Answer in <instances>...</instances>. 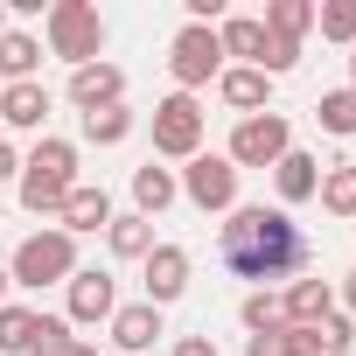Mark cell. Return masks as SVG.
<instances>
[{
  "label": "cell",
  "mask_w": 356,
  "mask_h": 356,
  "mask_svg": "<svg viewBox=\"0 0 356 356\" xmlns=\"http://www.w3.org/2000/svg\"><path fill=\"white\" fill-rule=\"evenodd\" d=\"M342 356H356V349H342Z\"/></svg>",
  "instance_id": "38"
},
{
  "label": "cell",
  "mask_w": 356,
  "mask_h": 356,
  "mask_svg": "<svg viewBox=\"0 0 356 356\" xmlns=\"http://www.w3.org/2000/svg\"><path fill=\"white\" fill-rule=\"evenodd\" d=\"M105 245H112V259H147L161 238H154V224H147L140 210H126V217H112V224H105Z\"/></svg>",
  "instance_id": "21"
},
{
  "label": "cell",
  "mask_w": 356,
  "mask_h": 356,
  "mask_svg": "<svg viewBox=\"0 0 356 356\" xmlns=\"http://www.w3.org/2000/svg\"><path fill=\"white\" fill-rule=\"evenodd\" d=\"M140 280H147V300H154V307L182 300V293H189V252H182V245H154V252L140 259Z\"/></svg>",
  "instance_id": "10"
},
{
  "label": "cell",
  "mask_w": 356,
  "mask_h": 356,
  "mask_svg": "<svg viewBox=\"0 0 356 356\" xmlns=\"http://www.w3.org/2000/svg\"><path fill=\"white\" fill-rule=\"evenodd\" d=\"M342 300H349V321H356V273L342 280Z\"/></svg>",
  "instance_id": "34"
},
{
  "label": "cell",
  "mask_w": 356,
  "mask_h": 356,
  "mask_svg": "<svg viewBox=\"0 0 356 356\" xmlns=\"http://www.w3.org/2000/svg\"><path fill=\"white\" fill-rule=\"evenodd\" d=\"M15 175H22V154H15L8 140H0V182H15Z\"/></svg>",
  "instance_id": "31"
},
{
  "label": "cell",
  "mask_w": 356,
  "mask_h": 356,
  "mask_svg": "<svg viewBox=\"0 0 356 356\" xmlns=\"http://www.w3.org/2000/svg\"><path fill=\"white\" fill-rule=\"evenodd\" d=\"M217 98H224L231 112H245V119H252V112H273V105H266V98H273V77H266V70L231 63V70L217 77Z\"/></svg>",
  "instance_id": "14"
},
{
  "label": "cell",
  "mask_w": 356,
  "mask_h": 356,
  "mask_svg": "<svg viewBox=\"0 0 356 356\" xmlns=\"http://www.w3.org/2000/svg\"><path fill=\"white\" fill-rule=\"evenodd\" d=\"M314 196H321V210H328V217H349V224H356V161H342V168H328Z\"/></svg>",
  "instance_id": "22"
},
{
  "label": "cell",
  "mask_w": 356,
  "mask_h": 356,
  "mask_svg": "<svg viewBox=\"0 0 356 356\" xmlns=\"http://www.w3.org/2000/svg\"><path fill=\"white\" fill-rule=\"evenodd\" d=\"M273 335H280V328H273ZM273 335H252V342H245V356H280V342H273Z\"/></svg>",
  "instance_id": "32"
},
{
  "label": "cell",
  "mask_w": 356,
  "mask_h": 356,
  "mask_svg": "<svg viewBox=\"0 0 356 356\" xmlns=\"http://www.w3.org/2000/svg\"><path fill=\"white\" fill-rule=\"evenodd\" d=\"M161 335H168V321H161V307H154V300H133V307H119V314H112V342H119L126 356H147Z\"/></svg>",
  "instance_id": "13"
},
{
  "label": "cell",
  "mask_w": 356,
  "mask_h": 356,
  "mask_svg": "<svg viewBox=\"0 0 356 356\" xmlns=\"http://www.w3.org/2000/svg\"><path fill=\"white\" fill-rule=\"evenodd\" d=\"M273 189H280V210H286V203H307V196L321 189V161L293 147V154H286V161L273 168Z\"/></svg>",
  "instance_id": "17"
},
{
  "label": "cell",
  "mask_w": 356,
  "mask_h": 356,
  "mask_svg": "<svg viewBox=\"0 0 356 356\" xmlns=\"http://www.w3.org/2000/svg\"><path fill=\"white\" fill-rule=\"evenodd\" d=\"M35 70H42V42L29 29H8L0 35V77L8 84H35Z\"/></svg>",
  "instance_id": "19"
},
{
  "label": "cell",
  "mask_w": 356,
  "mask_h": 356,
  "mask_svg": "<svg viewBox=\"0 0 356 356\" xmlns=\"http://www.w3.org/2000/svg\"><path fill=\"white\" fill-rule=\"evenodd\" d=\"M217 42H224V56H245V70H259V56H266V22H259V15H224V22H217Z\"/></svg>",
  "instance_id": "18"
},
{
  "label": "cell",
  "mask_w": 356,
  "mask_h": 356,
  "mask_svg": "<svg viewBox=\"0 0 356 356\" xmlns=\"http://www.w3.org/2000/svg\"><path fill=\"white\" fill-rule=\"evenodd\" d=\"M293 154V126H286V112H252V119H238V133H231V168H280Z\"/></svg>",
  "instance_id": "6"
},
{
  "label": "cell",
  "mask_w": 356,
  "mask_h": 356,
  "mask_svg": "<svg viewBox=\"0 0 356 356\" xmlns=\"http://www.w3.org/2000/svg\"><path fill=\"white\" fill-rule=\"evenodd\" d=\"M175 356H217V342H210V335H182V342H175Z\"/></svg>",
  "instance_id": "30"
},
{
  "label": "cell",
  "mask_w": 356,
  "mask_h": 356,
  "mask_svg": "<svg viewBox=\"0 0 356 356\" xmlns=\"http://www.w3.org/2000/svg\"><path fill=\"white\" fill-rule=\"evenodd\" d=\"M70 273H77V238L56 224V231H35V238H22L15 245V259H8V280L15 286H29V293H42V286H70Z\"/></svg>",
  "instance_id": "3"
},
{
  "label": "cell",
  "mask_w": 356,
  "mask_h": 356,
  "mask_svg": "<svg viewBox=\"0 0 356 356\" xmlns=\"http://www.w3.org/2000/svg\"><path fill=\"white\" fill-rule=\"evenodd\" d=\"M56 356H98V342H84V335H70V342H63Z\"/></svg>",
  "instance_id": "33"
},
{
  "label": "cell",
  "mask_w": 356,
  "mask_h": 356,
  "mask_svg": "<svg viewBox=\"0 0 356 356\" xmlns=\"http://www.w3.org/2000/svg\"><path fill=\"white\" fill-rule=\"evenodd\" d=\"M8 286H15V280H8V266H0V307H8Z\"/></svg>",
  "instance_id": "35"
},
{
  "label": "cell",
  "mask_w": 356,
  "mask_h": 356,
  "mask_svg": "<svg viewBox=\"0 0 356 356\" xmlns=\"http://www.w3.org/2000/svg\"><path fill=\"white\" fill-rule=\"evenodd\" d=\"M168 70H175V91H203V84H217L224 77V42H217V29H182V35H175L168 42Z\"/></svg>",
  "instance_id": "7"
},
{
  "label": "cell",
  "mask_w": 356,
  "mask_h": 356,
  "mask_svg": "<svg viewBox=\"0 0 356 356\" xmlns=\"http://www.w3.org/2000/svg\"><path fill=\"white\" fill-rule=\"evenodd\" d=\"M349 91H356V49H349Z\"/></svg>",
  "instance_id": "36"
},
{
  "label": "cell",
  "mask_w": 356,
  "mask_h": 356,
  "mask_svg": "<svg viewBox=\"0 0 356 356\" xmlns=\"http://www.w3.org/2000/svg\"><path fill=\"white\" fill-rule=\"evenodd\" d=\"M273 342H280V356H328V342H321V328H293V321H286V328H280Z\"/></svg>",
  "instance_id": "29"
},
{
  "label": "cell",
  "mask_w": 356,
  "mask_h": 356,
  "mask_svg": "<svg viewBox=\"0 0 356 356\" xmlns=\"http://www.w3.org/2000/svg\"><path fill=\"white\" fill-rule=\"evenodd\" d=\"M245 328L252 335H273V328H286V307H280V293H245Z\"/></svg>",
  "instance_id": "28"
},
{
  "label": "cell",
  "mask_w": 356,
  "mask_h": 356,
  "mask_svg": "<svg viewBox=\"0 0 356 356\" xmlns=\"http://www.w3.org/2000/svg\"><path fill=\"white\" fill-rule=\"evenodd\" d=\"M126 133H133V112H126V105H105V112H84V140H91V147H119Z\"/></svg>",
  "instance_id": "26"
},
{
  "label": "cell",
  "mask_w": 356,
  "mask_h": 356,
  "mask_svg": "<svg viewBox=\"0 0 356 356\" xmlns=\"http://www.w3.org/2000/svg\"><path fill=\"white\" fill-rule=\"evenodd\" d=\"M175 189H182L203 217H217V210H238V168L224 161V154H196L189 168H182V182H175Z\"/></svg>",
  "instance_id": "8"
},
{
  "label": "cell",
  "mask_w": 356,
  "mask_h": 356,
  "mask_svg": "<svg viewBox=\"0 0 356 356\" xmlns=\"http://www.w3.org/2000/svg\"><path fill=\"white\" fill-rule=\"evenodd\" d=\"M70 105L77 112H105V105H126V70L119 63H84V70H70Z\"/></svg>",
  "instance_id": "11"
},
{
  "label": "cell",
  "mask_w": 356,
  "mask_h": 356,
  "mask_svg": "<svg viewBox=\"0 0 356 356\" xmlns=\"http://www.w3.org/2000/svg\"><path fill=\"white\" fill-rule=\"evenodd\" d=\"M22 210L29 217H63V196L77 189V147L70 140H35V154L22 161Z\"/></svg>",
  "instance_id": "2"
},
{
  "label": "cell",
  "mask_w": 356,
  "mask_h": 356,
  "mask_svg": "<svg viewBox=\"0 0 356 356\" xmlns=\"http://www.w3.org/2000/svg\"><path fill=\"white\" fill-rule=\"evenodd\" d=\"M0 35H8V0H0Z\"/></svg>",
  "instance_id": "37"
},
{
  "label": "cell",
  "mask_w": 356,
  "mask_h": 356,
  "mask_svg": "<svg viewBox=\"0 0 356 356\" xmlns=\"http://www.w3.org/2000/svg\"><path fill=\"white\" fill-rule=\"evenodd\" d=\"M42 119H49V91H42V77H35V84H8V91H0V126H15V133H42Z\"/></svg>",
  "instance_id": "15"
},
{
  "label": "cell",
  "mask_w": 356,
  "mask_h": 356,
  "mask_svg": "<svg viewBox=\"0 0 356 356\" xmlns=\"http://www.w3.org/2000/svg\"><path fill=\"white\" fill-rule=\"evenodd\" d=\"M280 307H286V321H293V328H321V321L335 314V286H328L321 273H300V280L280 293Z\"/></svg>",
  "instance_id": "12"
},
{
  "label": "cell",
  "mask_w": 356,
  "mask_h": 356,
  "mask_svg": "<svg viewBox=\"0 0 356 356\" xmlns=\"http://www.w3.org/2000/svg\"><path fill=\"white\" fill-rule=\"evenodd\" d=\"M42 35H49V56H63L70 70H84L105 49V15L91 8V0H56V8L42 15Z\"/></svg>",
  "instance_id": "4"
},
{
  "label": "cell",
  "mask_w": 356,
  "mask_h": 356,
  "mask_svg": "<svg viewBox=\"0 0 356 356\" xmlns=\"http://www.w3.org/2000/svg\"><path fill=\"white\" fill-rule=\"evenodd\" d=\"M154 154L161 161H196L203 154V105L189 91H168L154 105Z\"/></svg>",
  "instance_id": "5"
},
{
  "label": "cell",
  "mask_w": 356,
  "mask_h": 356,
  "mask_svg": "<svg viewBox=\"0 0 356 356\" xmlns=\"http://www.w3.org/2000/svg\"><path fill=\"white\" fill-rule=\"evenodd\" d=\"M112 314H119V280L98 273V266H77V273H70V307H63V321H70V328H98V321H112Z\"/></svg>",
  "instance_id": "9"
},
{
  "label": "cell",
  "mask_w": 356,
  "mask_h": 356,
  "mask_svg": "<svg viewBox=\"0 0 356 356\" xmlns=\"http://www.w3.org/2000/svg\"><path fill=\"white\" fill-rule=\"evenodd\" d=\"M259 22H266V35H286V42H300V35L314 29V0H273V8H266Z\"/></svg>",
  "instance_id": "23"
},
{
  "label": "cell",
  "mask_w": 356,
  "mask_h": 356,
  "mask_svg": "<svg viewBox=\"0 0 356 356\" xmlns=\"http://www.w3.org/2000/svg\"><path fill=\"white\" fill-rule=\"evenodd\" d=\"M314 29H321L328 42H349V49H356V0H321V8H314Z\"/></svg>",
  "instance_id": "27"
},
{
  "label": "cell",
  "mask_w": 356,
  "mask_h": 356,
  "mask_svg": "<svg viewBox=\"0 0 356 356\" xmlns=\"http://www.w3.org/2000/svg\"><path fill=\"white\" fill-rule=\"evenodd\" d=\"M314 119H321V133H335V140H356V91L342 84V91H328L321 105H314Z\"/></svg>",
  "instance_id": "24"
},
{
  "label": "cell",
  "mask_w": 356,
  "mask_h": 356,
  "mask_svg": "<svg viewBox=\"0 0 356 356\" xmlns=\"http://www.w3.org/2000/svg\"><path fill=\"white\" fill-rule=\"evenodd\" d=\"M105 224H112V196H105L98 182H77V189L63 196V231L84 238V231H105Z\"/></svg>",
  "instance_id": "16"
},
{
  "label": "cell",
  "mask_w": 356,
  "mask_h": 356,
  "mask_svg": "<svg viewBox=\"0 0 356 356\" xmlns=\"http://www.w3.org/2000/svg\"><path fill=\"white\" fill-rule=\"evenodd\" d=\"M35 349V307H0V356Z\"/></svg>",
  "instance_id": "25"
},
{
  "label": "cell",
  "mask_w": 356,
  "mask_h": 356,
  "mask_svg": "<svg viewBox=\"0 0 356 356\" xmlns=\"http://www.w3.org/2000/svg\"><path fill=\"white\" fill-rule=\"evenodd\" d=\"M175 196H182V189H175V175H168V168H154V161H147V168H133V210H140L147 224H154Z\"/></svg>",
  "instance_id": "20"
},
{
  "label": "cell",
  "mask_w": 356,
  "mask_h": 356,
  "mask_svg": "<svg viewBox=\"0 0 356 356\" xmlns=\"http://www.w3.org/2000/svg\"><path fill=\"white\" fill-rule=\"evenodd\" d=\"M217 259L238 273V280H259V293H273V280H300L314 266V245L307 231L286 217V210H266V203H238L231 224L217 231Z\"/></svg>",
  "instance_id": "1"
}]
</instances>
